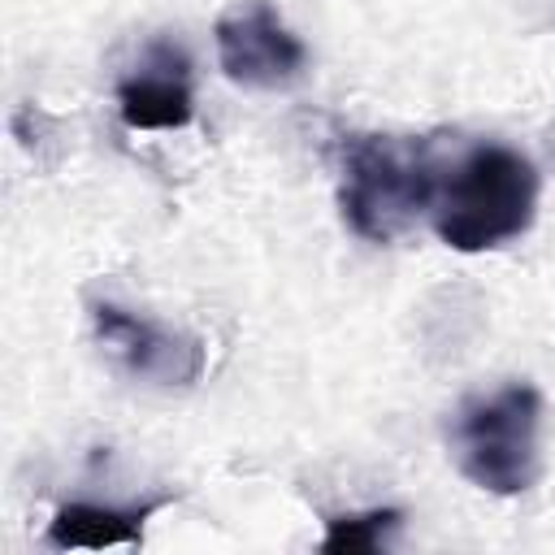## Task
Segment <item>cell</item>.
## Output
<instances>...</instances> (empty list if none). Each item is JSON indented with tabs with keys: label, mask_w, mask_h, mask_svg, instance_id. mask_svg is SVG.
<instances>
[{
	"label": "cell",
	"mask_w": 555,
	"mask_h": 555,
	"mask_svg": "<svg viewBox=\"0 0 555 555\" xmlns=\"http://www.w3.org/2000/svg\"><path fill=\"white\" fill-rule=\"evenodd\" d=\"M538 212V169L507 143H477L438 182L429 204L434 234L451 251H494L520 238Z\"/></svg>",
	"instance_id": "1"
},
{
	"label": "cell",
	"mask_w": 555,
	"mask_h": 555,
	"mask_svg": "<svg viewBox=\"0 0 555 555\" xmlns=\"http://www.w3.org/2000/svg\"><path fill=\"white\" fill-rule=\"evenodd\" d=\"M403 525L399 507H373V512H343L325 516L321 555H373L390 542V533Z\"/></svg>",
	"instance_id": "8"
},
{
	"label": "cell",
	"mask_w": 555,
	"mask_h": 555,
	"mask_svg": "<svg viewBox=\"0 0 555 555\" xmlns=\"http://www.w3.org/2000/svg\"><path fill=\"white\" fill-rule=\"evenodd\" d=\"M217 61L238 87L273 91L304 74L308 48L269 0H238L217 17Z\"/></svg>",
	"instance_id": "4"
},
{
	"label": "cell",
	"mask_w": 555,
	"mask_h": 555,
	"mask_svg": "<svg viewBox=\"0 0 555 555\" xmlns=\"http://www.w3.org/2000/svg\"><path fill=\"white\" fill-rule=\"evenodd\" d=\"M451 451L477 490L525 494L542 473V395L529 382H507L464 399L451 421Z\"/></svg>",
	"instance_id": "3"
},
{
	"label": "cell",
	"mask_w": 555,
	"mask_h": 555,
	"mask_svg": "<svg viewBox=\"0 0 555 555\" xmlns=\"http://www.w3.org/2000/svg\"><path fill=\"white\" fill-rule=\"evenodd\" d=\"M91 330L100 338V347L139 382L147 386H191L204 373V343L186 330H169L156 325L121 304L95 299L91 304Z\"/></svg>",
	"instance_id": "5"
},
{
	"label": "cell",
	"mask_w": 555,
	"mask_h": 555,
	"mask_svg": "<svg viewBox=\"0 0 555 555\" xmlns=\"http://www.w3.org/2000/svg\"><path fill=\"white\" fill-rule=\"evenodd\" d=\"M438 182L442 178L425 139L351 134L343 143L338 208L343 221L369 243H390L421 212H429Z\"/></svg>",
	"instance_id": "2"
},
{
	"label": "cell",
	"mask_w": 555,
	"mask_h": 555,
	"mask_svg": "<svg viewBox=\"0 0 555 555\" xmlns=\"http://www.w3.org/2000/svg\"><path fill=\"white\" fill-rule=\"evenodd\" d=\"M186 56L169 43L152 48L147 61L117 82V113L130 130H182L195 117Z\"/></svg>",
	"instance_id": "6"
},
{
	"label": "cell",
	"mask_w": 555,
	"mask_h": 555,
	"mask_svg": "<svg viewBox=\"0 0 555 555\" xmlns=\"http://www.w3.org/2000/svg\"><path fill=\"white\" fill-rule=\"evenodd\" d=\"M169 499H147L139 507H104V503H65L48 520L43 542L56 551H104V546H139L143 525Z\"/></svg>",
	"instance_id": "7"
}]
</instances>
